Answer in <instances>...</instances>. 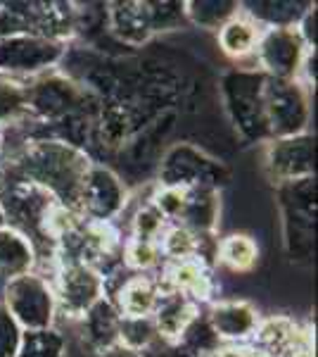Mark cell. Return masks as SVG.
Wrapping results in <instances>:
<instances>
[{"label": "cell", "instance_id": "cell-16", "mask_svg": "<svg viewBox=\"0 0 318 357\" xmlns=\"http://www.w3.org/2000/svg\"><path fill=\"white\" fill-rule=\"evenodd\" d=\"M159 296L161 289L157 276L136 272H126L105 293V298H109L117 307L119 317H152Z\"/></svg>", "mask_w": 318, "mask_h": 357}, {"label": "cell", "instance_id": "cell-39", "mask_svg": "<svg viewBox=\"0 0 318 357\" xmlns=\"http://www.w3.org/2000/svg\"><path fill=\"white\" fill-rule=\"evenodd\" d=\"M0 134H3V131H0Z\"/></svg>", "mask_w": 318, "mask_h": 357}, {"label": "cell", "instance_id": "cell-38", "mask_svg": "<svg viewBox=\"0 0 318 357\" xmlns=\"http://www.w3.org/2000/svg\"><path fill=\"white\" fill-rule=\"evenodd\" d=\"M3 79H5V77H3V74H0V82H3Z\"/></svg>", "mask_w": 318, "mask_h": 357}, {"label": "cell", "instance_id": "cell-9", "mask_svg": "<svg viewBox=\"0 0 318 357\" xmlns=\"http://www.w3.org/2000/svg\"><path fill=\"white\" fill-rule=\"evenodd\" d=\"M55 293L57 312L79 321L93 305L105 298V281L100 272L86 262H65L48 276Z\"/></svg>", "mask_w": 318, "mask_h": 357}, {"label": "cell", "instance_id": "cell-27", "mask_svg": "<svg viewBox=\"0 0 318 357\" xmlns=\"http://www.w3.org/2000/svg\"><path fill=\"white\" fill-rule=\"evenodd\" d=\"M26 119V84L5 77L0 82V131L15 129Z\"/></svg>", "mask_w": 318, "mask_h": 357}, {"label": "cell", "instance_id": "cell-37", "mask_svg": "<svg viewBox=\"0 0 318 357\" xmlns=\"http://www.w3.org/2000/svg\"><path fill=\"white\" fill-rule=\"evenodd\" d=\"M0 227H5V215H3V207H0Z\"/></svg>", "mask_w": 318, "mask_h": 357}, {"label": "cell", "instance_id": "cell-13", "mask_svg": "<svg viewBox=\"0 0 318 357\" xmlns=\"http://www.w3.org/2000/svg\"><path fill=\"white\" fill-rule=\"evenodd\" d=\"M161 291H176L190 298L198 305H212L216 301V281H214V267L200 257H188L178 262H161L154 272Z\"/></svg>", "mask_w": 318, "mask_h": 357}, {"label": "cell", "instance_id": "cell-18", "mask_svg": "<svg viewBox=\"0 0 318 357\" xmlns=\"http://www.w3.org/2000/svg\"><path fill=\"white\" fill-rule=\"evenodd\" d=\"M107 29L121 43L138 48L154 38L150 24L148 0H119L107 3Z\"/></svg>", "mask_w": 318, "mask_h": 357}, {"label": "cell", "instance_id": "cell-19", "mask_svg": "<svg viewBox=\"0 0 318 357\" xmlns=\"http://www.w3.org/2000/svg\"><path fill=\"white\" fill-rule=\"evenodd\" d=\"M202 312V305L190 298L181 296L176 291H161L157 305H154L152 321L157 326V336L161 343L173 345L178 343L181 333L188 329V324Z\"/></svg>", "mask_w": 318, "mask_h": 357}, {"label": "cell", "instance_id": "cell-32", "mask_svg": "<svg viewBox=\"0 0 318 357\" xmlns=\"http://www.w3.org/2000/svg\"><path fill=\"white\" fill-rule=\"evenodd\" d=\"M169 227V222L164 220V215L152 205V200L138 205V210L131 217V234L133 238H143V241H154L159 243V236L164 234V229Z\"/></svg>", "mask_w": 318, "mask_h": 357}, {"label": "cell", "instance_id": "cell-24", "mask_svg": "<svg viewBox=\"0 0 318 357\" xmlns=\"http://www.w3.org/2000/svg\"><path fill=\"white\" fill-rule=\"evenodd\" d=\"M259 262V245L247 234H230L218 238L216 264H221L233 274H250Z\"/></svg>", "mask_w": 318, "mask_h": 357}, {"label": "cell", "instance_id": "cell-21", "mask_svg": "<svg viewBox=\"0 0 318 357\" xmlns=\"http://www.w3.org/2000/svg\"><path fill=\"white\" fill-rule=\"evenodd\" d=\"M309 0H247L240 3V13L257 22L262 29L297 26L299 20L314 8Z\"/></svg>", "mask_w": 318, "mask_h": 357}, {"label": "cell", "instance_id": "cell-25", "mask_svg": "<svg viewBox=\"0 0 318 357\" xmlns=\"http://www.w3.org/2000/svg\"><path fill=\"white\" fill-rule=\"evenodd\" d=\"M161 341L152 317H121L119 319V350L129 355L145 357Z\"/></svg>", "mask_w": 318, "mask_h": 357}, {"label": "cell", "instance_id": "cell-1", "mask_svg": "<svg viewBox=\"0 0 318 357\" xmlns=\"http://www.w3.org/2000/svg\"><path fill=\"white\" fill-rule=\"evenodd\" d=\"M15 129L22 134L19 143L0 146V181H29L48 191L62 207L79 212L81 181L95 160L55 138Z\"/></svg>", "mask_w": 318, "mask_h": 357}, {"label": "cell", "instance_id": "cell-30", "mask_svg": "<svg viewBox=\"0 0 318 357\" xmlns=\"http://www.w3.org/2000/svg\"><path fill=\"white\" fill-rule=\"evenodd\" d=\"M148 13H150V24H152L154 36L188 26L186 0H148Z\"/></svg>", "mask_w": 318, "mask_h": 357}, {"label": "cell", "instance_id": "cell-2", "mask_svg": "<svg viewBox=\"0 0 318 357\" xmlns=\"http://www.w3.org/2000/svg\"><path fill=\"white\" fill-rule=\"evenodd\" d=\"M264 82L266 77L254 67L228 69L218 82L223 110L238 136L247 143L269 141V126H266L264 112Z\"/></svg>", "mask_w": 318, "mask_h": 357}, {"label": "cell", "instance_id": "cell-33", "mask_svg": "<svg viewBox=\"0 0 318 357\" xmlns=\"http://www.w3.org/2000/svg\"><path fill=\"white\" fill-rule=\"evenodd\" d=\"M24 329L15 321V317L8 312L3 303H0V357H17L22 345Z\"/></svg>", "mask_w": 318, "mask_h": 357}, {"label": "cell", "instance_id": "cell-8", "mask_svg": "<svg viewBox=\"0 0 318 357\" xmlns=\"http://www.w3.org/2000/svg\"><path fill=\"white\" fill-rule=\"evenodd\" d=\"M67 57V45L36 33H15L0 38V74L8 79H29L57 69Z\"/></svg>", "mask_w": 318, "mask_h": 357}, {"label": "cell", "instance_id": "cell-29", "mask_svg": "<svg viewBox=\"0 0 318 357\" xmlns=\"http://www.w3.org/2000/svg\"><path fill=\"white\" fill-rule=\"evenodd\" d=\"M17 357H67V341L60 331H24Z\"/></svg>", "mask_w": 318, "mask_h": 357}, {"label": "cell", "instance_id": "cell-20", "mask_svg": "<svg viewBox=\"0 0 318 357\" xmlns=\"http://www.w3.org/2000/svg\"><path fill=\"white\" fill-rule=\"evenodd\" d=\"M218 215H221V195H218V191L195 188V191H188L186 205H183L176 224L186 227L190 234L200 236V238H209V236H216Z\"/></svg>", "mask_w": 318, "mask_h": 357}, {"label": "cell", "instance_id": "cell-34", "mask_svg": "<svg viewBox=\"0 0 318 357\" xmlns=\"http://www.w3.org/2000/svg\"><path fill=\"white\" fill-rule=\"evenodd\" d=\"M202 357H262L250 343H223L216 350H212L209 355Z\"/></svg>", "mask_w": 318, "mask_h": 357}, {"label": "cell", "instance_id": "cell-23", "mask_svg": "<svg viewBox=\"0 0 318 357\" xmlns=\"http://www.w3.org/2000/svg\"><path fill=\"white\" fill-rule=\"evenodd\" d=\"M36 272V252L29 243L26 236H22L13 227H0V276L15 279V276Z\"/></svg>", "mask_w": 318, "mask_h": 357}, {"label": "cell", "instance_id": "cell-22", "mask_svg": "<svg viewBox=\"0 0 318 357\" xmlns=\"http://www.w3.org/2000/svg\"><path fill=\"white\" fill-rule=\"evenodd\" d=\"M262 31L264 29L259 26L257 22H252L247 15L238 13L218 29L216 41L225 57H230V60H235V62H242V60L254 57V50H257Z\"/></svg>", "mask_w": 318, "mask_h": 357}, {"label": "cell", "instance_id": "cell-7", "mask_svg": "<svg viewBox=\"0 0 318 357\" xmlns=\"http://www.w3.org/2000/svg\"><path fill=\"white\" fill-rule=\"evenodd\" d=\"M3 305L24 331H43L55 326L57 305L53 286L38 272L8 279Z\"/></svg>", "mask_w": 318, "mask_h": 357}, {"label": "cell", "instance_id": "cell-12", "mask_svg": "<svg viewBox=\"0 0 318 357\" xmlns=\"http://www.w3.org/2000/svg\"><path fill=\"white\" fill-rule=\"evenodd\" d=\"M264 174L273 186L316 174V136L311 131L264 143Z\"/></svg>", "mask_w": 318, "mask_h": 357}, {"label": "cell", "instance_id": "cell-36", "mask_svg": "<svg viewBox=\"0 0 318 357\" xmlns=\"http://www.w3.org/2000/svg\"><path fill=\"white\" fill-rule=\"evenodd\" d=\"M112 357H138V355H129V353H124V350H119V353H114Z\"/></svg>", "mask_w": 318, "mask_h": 357}, {"label": "cell", "instance_id": "cell-31", "mask_svg": "<svg viewBox=\"0 0 318 357\" xmlns=\"http://www.w3.org/2000/svg\"><path fill=\"white\" fill-rule=\"evenodd\" d=\"M176 345H181V348H186L188 353L202 357V355H209L212 350H216L218 345H223V343L218 341V336L214 333L209 321H207L205 310H202V312L188 324V329L181 333V338H178Z\"/></svg>", "mask_w": 318, "mask_h": 357}, {"label": "cell", "instance_id": "cell-17", "mask_svg": "<svg viewBox=\"0 0 318 357\" xmlns=\"http://www.w3.org/2000/svg\"><path fill=\"white\" fill-rule=\"evenodd\" d=\"M119 319L121 317L109 298H100L81 317V338L88 345V350L105 357L119 353Z\"/></svg>", "mask_w": 318, "mask_h": 357}, {"label": "cell", "instance_id": "cell-3", "mask_svg": "<svg viewBox=\"0 0 318 357\" xmlns=\"http://www.w3.org/2000/svg\"><path fill=\"white\" fill-rule=\"evenodd\" d=\"M283 220V243L292 262L311 264L316 236V176L276 186Z\"/></svg>", "mask_w": 318, "mask_h": 357}, {"label": "cell", "instance_id": "cell-26", "mask_svg": "<svg viewBox=\"0 0 318 357\" xmlns=\"http://www.w3.org/2000/svg\"><path fill=\"white\" fill-rule=\"evenodd\" d=\"M240 13L238 0H186L188 26L218 31L230 17Z\"/></svg>", "mask_w": 318, "mask_h": 357}, {"label": "cell", "instance_id": "cell-6", "mask_svg": "<svg viewBox=\"0 0 318 357\" xmlns=\"http://www.w3.org/2000/svg\"><path fill=\"white\" fill-rule=\"evenodd\" d=\"M264 112L269 141L306 134L311 124V89H306L302 82H283V79L266 77Z\"/></svg>", "mask_w": 318, "mask_h": 357}, {"label": "cell", "instance_id": "cell-15", "mask_svg": "<svg viewBox=\"0 0 318 357\" xmlns=\"http://www.w3.org/2000/svg\"><path fill=\"white\" fill-rule=\"evenodd\" d=\"M250 345L262 357H283L314 345V336L290 317H269L259 321Z\"/></svg>", "mask_w": 318, "mask_h": 357}, {"label": "cell", "instance_id": "cell-10", "mask_svg": "<svg viewBox=\"0 0 318 357\" xmlns=\"http://www.w3.org/2000/svg\"><path fill=\"white\" fill-rule=\"evenodd\" d=\"M309 48L297 26H283V29H264L259 36L257 50H254V62L262 74L271 79H283V82H299L304 57Z\"/></svg>", "mask_w": 318, "mask_h": 357}, {"label": "cell", "instance_id": "cell-11", "mask_svg": "<svg viewBox=\"0 0 318 357\" xmlns=\"http://www.w3.org/2000/svg\"><path fill=\"white\" fill-rule=\"evenodd\" d=\"M129 203V191L117 172L93 162L86 172L79 191V215L88 222H114Z\"/></svg>", "mask_w": 318, "mask_h": 357}, {"label": "cell", "instance_id": "cell-35", "mask_svg": "<svg viewBox=\"0 0 318 357\" xmlns=\"http://www.w3.org/2000/svg\"><path fill=\"white\" fill-rule=\"evenodd\" d=\"M157 357H198V355H193V353H188L186 348H181V345H166V343H161V350H159V355Z\"/></svg>", "mask_w": 318, "mask_h": 357}, {"label": "cell", "instance_id": "cell-28", "mask_svg": "<svg viewBox=\"0 0 318 357\" xmlns=\"http://www.w3.org/2000/svg\"><path fill=\"white\" fill-rule=\"evenodd\" d=\"M121 262H124V267L129 269V272L154 274L161 267L159 243L129 236V238L124 241V248H121Z\"/></svg>", "mask_w": 318, "mask_h": 357}, {"label": "cell", "instance_id": "cell-14", "mask_svg": "<svg viewBox=\"0 0 318 357\" xmlns=\"http://www.w3.org/2000/svg\"><path fill=\"white\" fill-rule=\"evenodd\" d=\"M205 314L221 343H250L259 321H262L259 310L242 298L214 301Z\"/></svg>", "mask_w": 318, "mask_h": 357}, {"label": "cell", "instance_id": "cell-4", "mask_svg": "<svg viewBox=\"0 0 318 357\" xmlns=\"http://www.w3.org/2000/svg\"><path fill=\"white\" fill-rule=\"evenodd\" d=\"M24 84L26 112L31 122L53 124L77 110H100V98L60 69H50Z\"/></svg>", "mask_w": 318, "mask_h": 357}, {"label": "cell", "instance_id": "cell-5", "mask_svg": "<svg viewBox=\"0 0 318 357\" xmlns=\"http://www.w3.org/2000/svg\"><path fill=\"white\" fill-rule=\"evenodd\" d=\"M228 167L193 143L169 146L166 153L161 155L157 169V186L161 188H181V191L212 188V191L221 193V188L228 186Z\"/></svg>", "mask_w": 318, "mask_h": 357}]
</instances>
